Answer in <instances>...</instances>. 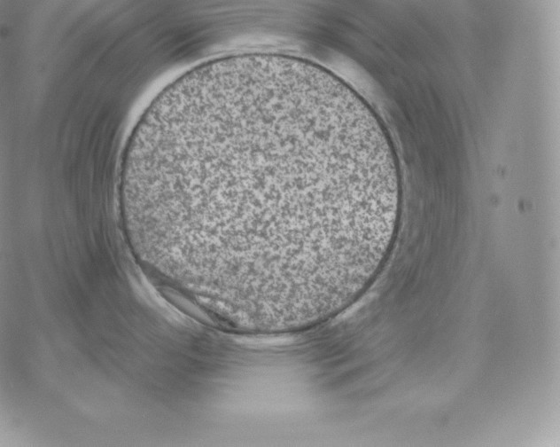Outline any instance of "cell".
I'll return each instance as SVG.
<instances>
[{
  "label": "cell",
  "mask_w": 560,
  "mask_h": 447,
  "mask_svg": "<svg viewBox=\"0 0 560 447\" xmlns=\"http://www.w3.org/2000/svg\"><path fill=\"white\" fill-rule=\"evenodd\" d=\"M123 192L148 258L208 310L255 326L346 310L401 218L375 114L330 70L284 53L218 57L166 87L133 131Z\"/></svg>",
  "instance_id": "6da1fadb"
}]
</instances>
